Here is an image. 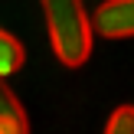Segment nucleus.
Returning <instances> with one entry per match:
<instances>
[{
  "label": "nucleus",
  "instance_id": "1",
  "mask_svg": "<svg viewBox=\"0 0 134 134\" xmlns=\"http://www.w3.org/2000/svg\"><path fill=\"white\" fill-rule=\"evenodd\" d=\"M46 16V30H49L52 52L62 65L79 69L82 62H88L92 56V16L85 10L82 0H39Z\"/></svg>",
  "mask_w": 134,
  "mask_h": 134
},
{
  "label": "nucleus",
  "instance_id": "2",
  "mask_svg": "<svg viewBox=\"0 0 134 134\" xmlns=\"http://www.w3.org/2000/svg\"><path fill=\"white\" fill-rule=\"evenodd\" d=\"M92 30L105 39H131L134 36V0H105L92 16Z\"/></svg>",
  "mask_w": 134,
  "mask_h": 134
},
{
  "label": "nucleus",
  "instance_id": "3",
  "mask_svg": "<svg viewBox=\"0 0 134 134\" xmlns=\"http://www.w3.org/2000/svg\"><path fill=\"white\" fill-rule=\"evenodd\" d=\"M23 46H20L16 36H10L7 30H0V75H13V72H20V65H23Z\"/></svg>",
  "mask_w": 134,
  "mask_h": 134
},
{
  "label": "nucleus",
  "instance_id": "4",
  "mask_svg": "<svg viewBox=\"0 0 134 134\" xmlns=\"http://www.w3.org/2000/svg\"><path fill=\"white\" fill-rule=\"evenodd\" d=\"M0 121H13V124H20V128H30L26 108L20 105V98L10 92V85L3 82V75H0Z\"/></svg>",
  "mask_w": 134,
  "mask_h": 134
},
{
  "label": "nucleus",
  "instance_id": "5",
  "mask_svg": "<svg viewBox=\"0 0 134 134\" xmlns=\"http://www.w3.org/2000/svg\"><path fill=\"white\" fill-rule=\"evenodd\" d=\"M105 134H134V105H121L111 111Z\"/></svg>",
  "mask_w": 134,
  "mask_h": 134
},
{
  "label": "nucleus",
  "instance_id": "6",
  "mask_svg": "<svg viewBox=\"0 0 134 134\" xmlns=\"http://www.w3.org/2000/svg\"><path fill=\"white\" fill-rule=\"evenodd\" d=\"M0 134H30V128H20L13 121H0Z\"/></svg>",
  "mask_w": 134,
  "mask_h": 134
}]
</instances>
